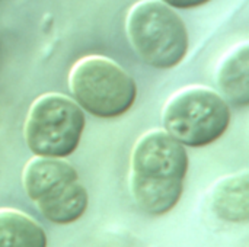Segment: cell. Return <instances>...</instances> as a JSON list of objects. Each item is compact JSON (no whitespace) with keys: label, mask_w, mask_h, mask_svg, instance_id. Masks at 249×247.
Instances as JSON below:
<instances>
[{"label":"cell","mask_w":249,"mask_h":247,"mask_svg":"<svg viewBox=\"0 0 249 247\" xmlns=\"http://www.w3.org/2000/svg\"><path fill=\"white\" fill-rule=\"evenodd\" d=\"M187 172L185 146L165 130L143 134L131 154L130 191L136 205L152 217L168 214L182 197Z\"/></svg>","instance_id":"6da1fadb"},{"label":"cell","mask_w":249,"mask_h":247,"mask_svg":"<svg viewBox=\"0 0 249 247\" xmlns=\"http://www.w3.org/2000/svg\"><path fill=\"white\" fill-rule=\"evenodd\" d=\"M125 29L136 54L150 67L169 70L188 51L184 20L162 0H139L127 13Z\"/></svg>","instance_id":"7a4b0ae2"},{"label":"cell","mask_w":249,"mask_h":247,"mask_svg":"<svg viewBox=\"0 0 249 247\" xmlns=\"http://www.w3.org/2000/svg\"><path fill=\"white\" fill-rule=\"evenodd\" d=\"M163 130L185 147L217 141L231 124L226 99L206 86H187L174 93L162 111Z\"/></svg>","instance_id":"3957f363"},{"label":"cell","mask_w":249,"mask_h":247,"mask_svg":"<svg viewBox=\"0 0 249 247\" xmlns=\"http://www.w3.org/2000/svg\"><path fill=\"white\" fill-rule=\"evenodd\" d=\"M69 87L74 102L98 118L124 115L137 96L134 79L104 55H86L77 60L69 74Z\"/></svg>","instance_id":"277c9868"},{"label":"cell","mask_w":249,"mask_h":247,"mask_svg":"<svg viewBox=\"0 0 249 247\" xmlns=\"http://www.w3.org/2000/svg\"><path fill=\"white\" fill-rule=\"evenodd\" d=\"M85 124V112L74 99L44 93L28 111L23 135L35 156L64 159L77 148Z\"/></svg>","instance_id":"5b68a950"},{"label":"cell","mask_w":249,"mask_h":247,"mask_svg":"<svg viewBox=\"0 0 249 247\" xmlns=\"http://www.w3.org/2000/svg\"><path fill=\"white\" fill-rule=\"evenodd\" d=\"M88 201V191L77 178L53 188L36 199L35 205L48 221L55 224H70L85 214Z\"/></svg>","instance_id":"8992f818"},{"label":"cell","mask_w":249,"mask_h":247,"mask_svg":"<svg viewBox=\"0 0 249 247\" xmlns=\"http://www.w3.org/2000/svg\"><path fill=\"white\" fill-rule=\"evenodd\" d=\"M222 96L235 106L249 103V42L233 47L220 61L216 73Z\"/></svg>","instance_id":"52a82bcc"},{"label":"cell","mask_w":249,"mask_h":247,"mask_svg":"<svg viewBox=\"0 0 249 247\" xmlns=\"http://www.w3.org/2000/svg\"><path fill=\"white\" fill-rule=\"evenodd\" d=\"M212 210L223 221H248L249 175L247 170L217 181L212 192Z\"/></svg>","instance_id":"ba28073f"},{"label":"cell","mask_w":249,"mask_h":247,"mask_svg":"<svg viewBox=\"0 0 249 247\" xmlns=\"http://www.w3.org/2000/svg\"><path fill=\"white\" fill-rule=\"evenodd\" d=\"M0 247H47V236L23 211L0 208Z\"/></svg>","instance_id":"9c48e42d"},{"label":"cell","mask_w":249,"mask_h":247,"mask_svg":"<svg viewBox=\"0 0 249 247\" xmlns=\"http://www.w3.org/2000/svg\"><path fill=\"white\" fill-rule=\"evenodd\" d=\"M162 1L175 9H193L209 3L210 0H162Z\"/></svg>","instance_id":"30bf717a"}]
</instances>
